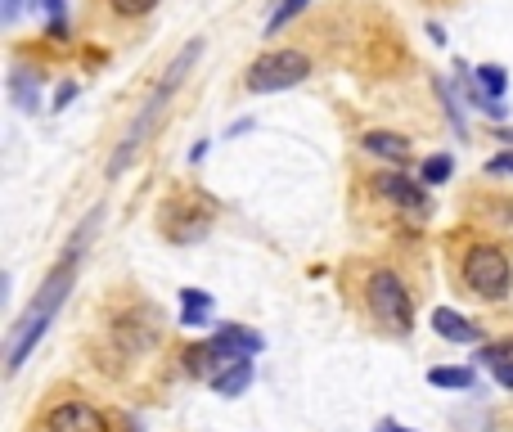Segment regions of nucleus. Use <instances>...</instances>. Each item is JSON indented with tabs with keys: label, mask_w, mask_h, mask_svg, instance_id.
<instances>
[{
	"label": "nucleus",
	"mask_w": 513,
	"mask_h": 432,
	"mask_svg": "<svg viewBox=\"0 0 513 432\" xmlns=\"http://www.w3.org/2000/svg\"><path fill=\"white\" fill-rule=\"evenodd\" d=\"M86 234H90V221H86V230H81L77 239L68 243V257H63L59 266L50 270V279L36 288L32 306H27V311L18 315L14 324H9V338H5V374H18V369L27 365V356H32L36 342L45 338L50 320L59 315L63 297H68V288H72V275H77V261H81V243H86Z\"/></svg>",
	"instance_id": "f257e3e1"
},
{
	"label": "nucleus",
	"mask_w": 513,
	"mask_h": 432,
	"mask_svg": "<svg viewBox=\"0 0 513 432\" xmlns=\"http://www.w3.org/2000/svg\"><path fill=\"white\" fill-rule=\"evenodd\" d=\"M203 54V41H189L185 50L171 59V68L162 72V81L153 86V95L144 99V108L135 113V122L126 126V135H122V144H117V153H113V162H108V176H122L126 167H131V158L144 149V140L153 135V126H158V117H162V108H167V99L176 95V86L189 77V68H194V59Z\"/></svg>",
	"instance_id": "f03ea898"
},
{
	"label": "nucleus",
	"mask_w": 513,
	"mask_h": 432,
	"mask_svg": "<svg viewBox=\"0 0 513 432\" xmlns=\"http://www.w3.org/2000/svg\"><path fill=\"white\" fill-rule=\"evenodd\" d=\"M266 347V338H261L257 329H243V324H221L216 329V338H207L203 347H189L185 351V369L189 374H221V369H230L234 360H252L257 351Z\"/></svg>",
	"instance_id": "7ed1b4c3"
},
{
	"label": "nucleus",
	"mask_w": 513,
	"mask_h": 432,
	"mask_svg": "<svg viewBox=\"0 0 513 432\" xmlns=\"http://www.w3.org/2000/svg\"><path fill=\"white\" fill-rule=\"evenodd\" d=\"M365 306L387 333H396V338H405V333L414 329L410 288H405V279L396 275V270H387V266L369 270L365 275Z\"/></svg>",
	"instance_id": "20e7f679"
},
{
	"label": "nucleus",
	"mask_w": 513,
	"mask_h": 432,
	"mask_svg": "<svg viewBox=\"0 0 513 432\" xmlns=\"http://www.w3.org/2000/svg\"><path fill=\"white\" fill-rule=\"evenodd\" d=\"M306 77H311V59H306L302 50H266L248 63L243 90H252V95H275V90L302 86Z\"/></svg>",
	"instance_id": "39448f33"
},
{
	"label": "nucleus",
	"mask_w": 513,
	"mask_h": 432,
	"mask_svg": "<svg viewBox=\"0 0 513 432\" xmlns=\"http://www.w3.org/2000/svg\"><path fill=\"white\" fill-rule=\"evenodd\" d=\"M464 284L473 288L482 302H504L513 288V266L509 252L495 248V243H473L464 257Z\"/></svg>",
	"instance_id": "423d86ee"
},
{
	"label": "nucleus",
	"mask_w": 513,
	"mask_h": 432,
	"mask_svg": "<svg viewBox=\"0 0 513 432\" xmlns=\"http://www.w3.org/2000/svg\"><path fill=\"white\" fill-rule=\"evenodd\" d=\"M162 212H180V225H176V230H167L171 243H194V239H203V234L212 230V221H216V203H212V198H203V194L171 198Z\"/></svg>",
	"instance_id": "0eeeda50"
},
{
	"label": "nucleus",
	"mask_w": 513,
	"mask_h": 432,
	"mask_svg": "<svg viewBox=\"0 0 513 432\" xmlns=\"http://www.w3.org/2000/svg\"><path fill=\"white\" fill-rule=\"evenodd\" d=\"M41 432H108V419L90 401H59L45 410Z\"/></svg>",
	"instance_id": "6e6552de"
},
{
	"label": "nucleus",
	"mask_w": 513,
	"mask_h": 432,
	"mask_svg": "<svg viewBox=\"0 0 513 432\" xmlns=\"http://www.w3.org/2000/svg\"><path fill=\"white\" fill-rule=\"evenodd\" d=\"M374 189L387 198L392 207H401V212L410 216H423L428 212V194H423V180H410L405 171H378L374 176Z\"/></svg>",
	"instance_id": "1a4fd4ad"
},
{
	"label": "nucleus",
	"mask_w": 513,
	"mask_h": 432,
	"mask_svg": "<svg viewBox=\"0 0 513 432\" xmlns=\"http://www.w3.org/2000/svg\"><path fill=\"white\" fill-rule=\"evenodd\" d=\"M9 99H14V108H23V113H36L41 108V72L36 68H9V81H5Z\"/></svg>",
	"instance_id": "9d476101"
},
{
	"label": "nucleus",
	"mask_w": 513,
	"mask_h": 432,
	"mask_svg": "<svg viewBox=\"0 0 513 432\" xmlns=\"http://www.w3.org/2000/svg\"><path fill=\"white\" fill-rule=\"evenodd\" d=\"M432 333H441L446 342H459V347L482 342V329H477L473 320H464L459 311H450V306H437V311H432Z\"/></svg>",
	"instance_id": "9b49d317"
},
{
	"label": "nucleus",
	"mask_w": 513,
	"mask_h": 432,
	"mask_svg": "<svg viewBox=\"0 0 513 432\" xmlns=\"http://www.w3.org/2000/svg\"><path fill=\"white\" fill-rule=\"evenodd\" d=\"M360 149L374 153V158L396 162V167L410 158V140H405V135H396V131H365V135H360Z\"/></svg>",
	"instance_id": "f8f14e48"
},
{
	"label": "nucleus",
	"mask_w": 513,
	"mask_h": 432,
	"mask_svg": "<svg viewBox=\"0 0 513 432\" xmlns=\"http://www.w3.org/2000/svg\"><path fill=\"white\" fill-rule=\"evenodd\" d=\"M212 306H216L212 293H203V288H180V324H185V329H203Z\"/></svg>",
	"instance_id": "ddd939ff"
},
{
	"label": "nucleus",
	"mask_w": 513,
	"mask_h": 432,
	"mask_svg": "<svg viewBox=\"0 0 513 432\" xmlns=\"http://www.w3.org/2000/svg\"><path fill=\"white\" fill-rule=\"evenodd\" d=\"M252 374H257V369H252V360H234L230 369H221V374L212 378L216 396H243L252 387Z\"/></svg>",
	"instance_id": "4468645a"
},
{
	"label": "nucleus",
	"mask_w": 513,
	"mask_h": 432,
	"mask_svg": "<svg viewBox=\"0 0 513 432\" xmlns=\"http://www.w3.org/2000/svg\"><path fill=\"white\" fill-rule=\"evenodd\" d=\"M473 81L486 99H495V104H500L504 90H509V72H504L500 63H482V68H473Z\"/></svg>",
	"instance_id": "2eb2a0df"
},
{
	"label": "nucleus",
	"mask_w": 513,
	"mask_h": 432,
	"mask_svg": "<svg viewBox=\"0 0 513 432\" xmlns=\"http://www.w3.org/2000/svg\"><path fill=\"white\" fill-rule=\"evenodd\" d=\"M428 383H432V387H473V369H468V365L428 369Z\"/></svg>",
	"instance_id": "dca6fc26"
},
{
	"label": "nucleus",
	"mask_w": 513,
	"mask_h": 432,
	"mask_svg": "<svg viewBox=\"0 0 513 432\" xmlns=\"http://www.w3.org/2000/svg\"><path fill=\"white\" fill-rule=\"evenodd\" d=\"M450 171H455V158H450V153H432V158L423 162L419 180L423 185H441V180H450Z\"/></svg>",
	"instance_id": "f3484780"
},
{
	"label": "nucleus",
	"mask_w": 513,
	"mask_h": 432,
	"mask_svg": "<svg viewBox=\"0 0 513 432\" xmlns=\"http://www.w3.org/2000/svg\"><path fill=\"white\" fill-rule=\"evenodd\" d=\"M302 9H306V0H279L275 14H270V23H266V32H270V36H279V32L288 27V18H297Z\"/></svg>",
	"instance_id": "a211bd4d"
},
{
	"label": "nucleus",
	"mask_w": 513,
	"mask_h": 432,
	"mask_svg": "<svg viewBox=\"0 0 513 432\" xmlns=\"http://www.w3.org/2000/svg\"><path fill=\"white\" fill-rule=\"evenodd\" d=\"M437 95H441V104H446V117H450V126H455L459 135H468V126H464V117H459V99H455V90L446 86V81H437Z\"/></svg>",
	"instance_id": "6ab92c4d"
},
{
	"label": "nucleus",
	"mask_w": 513,
	"mask_h": 432,
	"mask_svg": "<svg viewBox=\"0 0 513 432\" xmlns=\"http://www.w3.org/2000/svg\"><path fill=\"white\" fill-rule=\"evenodd\" d=\"M108 5H113L117 18H144V14H153L158 0H108Z\"/></svg>",
	"instance_id": "aec40b11"
},
{
	"label": "nucleus",
	"mask_w": 513,
	"mask_h": 432,
	"mask_svg": "<svg viewBox=\"0 0 513 432\" xmlns=\"http://www.w3.org/2000/svg\"><path fill=\"white\" fill-rule=\"evenodd\" d=\"M486 171H491V176H513V153H495V158L486 162Z\"/></svg>",
	"instance_id": "412c9836"
},
{
	"label": "nucleus",
	"mask_w": 513,
	"mask_h": 432,
	"mask_svg": "<svg viewBox=\"0 0 513 432\" xmlns=\"http://www.w3.org/2000/svg\"><path fill=\"white\" fill-rule=\"evenodd\" d=\"M72 99H77V81H63V86L54 90V113H59V108H68Z\"/></svg>",
	"instance_id": "4be33fe9"
},
{
	"label": "nucleus",
	"mask_w": 513,
	"mask_h": 432,
	"mask_svg": "<svg viewBox=\"0 0 513 432\" xmlns=\"http://www.w3.org/2000/svg\"><path fill=\"white\" fill-rule=\"evenodd\" d=\"M491 374H495V383L513 387V360H491Z\"/></svg>",
	"instance_id": "5701e85b"
},
{
	"label": "nucleus",
	"mask_w": 513,
	"mask_h": 432,
	"mask_svg": "<svg viewBox=\"0 0 513 432\" xmlns=\"http://www.w3.org/2000/svg\"><path fill=\"white\" fill-rule=\"evenodd\" d=\"M482 360H486V365H491V360H513V342H504V347H486Z\"/></svg>",
	"instance_id": "b1692460"
},
{
	"label": "nucleus",
	"mask_w": 513,
	"mask_h": 432,
	"mask_svg": "<svg viewBox=\"0 0 513 432\" xmlns=\"http://www.w3.org/2000/svg\"><path fill=\"white\" fill-rule=\"evenodd\" d=\"M18 14H23V0H5V5H0V18H5V23H18Z\"/></svg>",
	"instance_id": "393cba45"
},
{
	"label": "nucleus",
	"mask_w": 513,
	"mask_h": 432,
	"mask_svg": "<svg viewBox=\"0 0 513 432\" xmlns=\"http://www.w3.org/2000/svg\"><path fill=\"white\" fill-rule=\"evenodd\" d=\"M32 5H41L45 14L54 18V23H63V0H32Z\"/></svg>",
	"instance_id": "a878e982"
},
{
	"label": "nucleus",
	"mask_w": 513,
	"mask_h": 432,
	"mask_svg": "<svg viewBox=\"0 0 513 432\" xmlns=\"http://www.w3.org/2000/svg\"><path fill=\"white\" fill-rule=\"evenodd\" d=\"M378 432H410V428H401V423H378Z\"/></svg>",
	"instance_id": "bb28decb"
}]
</instances>
